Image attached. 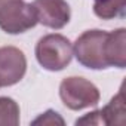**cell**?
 Returning a JSON list of instances; mask_svg holds the SVG:
<instances>
[{"instance_id": "6da1fadb", "label": "cell", "mask_w": 126, "mask_h": 126, "mask_svg": "<svg viewBox=\"0 0 126 126\" xmlns=\"http://www.w3.org/2000/svg\"><path fill=\"white\" fill-rule=\"evenodd\" d=\"M36 59L47 71L64 70L73 59L71 42L62 34H46L36 45Z\"/></svg>"}, {"instance_id": "7a4b0ae2", "label": "cell", "mask_w": 126, "mask_h": 126, "mask_svg": "<svg viewBox=\"0 0 126 126\" xmlns=\"http://www.w3.org/2000/svg\"><path fill=\"white\" fill-rule=\"evenodd\" d=\"M108 31L104 30H88L82 33L73 46V55L77 58L79 64L91 70L108 68L105 56V42Z\"/></svg>"}, {"instance_id": "3957f363", "label": "cell", "mask_w": 126, "mask_h": 126, "mask_svg": "<svg viewBox=\"0 0 126 126\" xmlns=\"http://www.w3.org/2000/svg\"><path fill=\"white\" fill-rule=\"evenodd\" d=\"M59 96L64 105L73 111L95 107L99 102V89L85 77H65L59 85Z\"/></svg>"}, {"instance_id": "277c9868", "label": "cell", "mask_w": 126, "mask_h": 126, "mask_svg": "<svg viewBox=\"0 0 126 126\" xmlns=\"http://www.w3.org/2000/svg\"><path fill=\"white\" fill-rule=\"evenodd\" d=\"M37 15L31 3L11 0L0 9V28L8 34H21L36 27Z\"/></svg>"}, {"instance_id": "5b68a950", "label": "cell", "mask_w": 126, "mask_h": 126, "mask_svg": "<svg viewBox=\"0 0 126 126\" xmlns=\"http://www.w3.org/2000/svg\"><path fill=\"white\" fill-rule=\"evenodd\" d=\"M27 71V58L15 46L0 47V88L14 86L22 80Z\"/></svg>"}, {"instance_id": "8992f818", "label": "cell", "mask_w": 126, "mask_h": 126, "mask_svg": "<svg viewBox=\"0 0 126 126\" xmlns=\"http://www.w3.org/2000/svg\"><path fill=\"white\" fill-rule=\"evenodd\" d=\"M33 8L37 21L52 30L64 28L71 18V11L65 0H34Z\"/></svg>"}, {"instance_id": "52a82bcc", "label": "cell", "mask_w": 126, "mask_h": 126, "mask_svg": "<svg viewBox=\"0 0 126 126\" xmlns=\"http://www.w3.org/2000/svg\"><path fill=\"white\" fill-rule=\"evenodd\" d=\"M105 56L108 67H126V30L117 28L110 31L105 42Z\"/></svg>"}, {"instance_id": "ba28073f", "label": "cell", "mask_w": 126, "mask_h": 126, "mask_svg": "<svg viewBox=\"0 0 126 126\" xmlns=\"http://www.w3.org/2000/svg\"><path fill=\"white\" fill-rule=\"evenodd\" d=\"M126 0H94V14L104 21L122 18L125 15Z\"/></svg>"}, {"instance_id": "9c48e42d", "label": "cell", "mask_w": 126, "mask_h": 126, "mask_svg": "<svg viewBox=\"0 0 126 126\" xmlns=\"http://www.w3.org/2000/svg\"><path fill=\"white\" fill-rule=\"evenodd\" d=\"M99 116L102 123L105 125H117L123 123L125 120V99H123V92L120 91L111 101L99 110Z\"/></svg>"}, {"instance_id": "30bf717a", "label": "cell", "mask_w": 126, "mask_h": 126, "mask_svg": "<svg viewBox=\"0 0 126 126\" xmlns=\"http://www.w3.org/2000/svg\"><path fill=\"white\" fill-rule=\"evenodd\" d=\"M0 125H19V105L15 99L9 96H0Z\"/></svg>"}, {"instance_id": "8fae6325", "label": "cell", "mask_w": 126, "mask_h": 126, "mask_svg": "<svg viewBox=\"0 0 126 126\" xmlns=\"http://www.w3.org/2000/svg\"><path fill=\"white\" fill-rule=\"evenodd\" d=\"M31 123H33V125H56V123L64 125V120H62V117H61L56 111L47 110V111H45L42 116H39L36 120H33Z\"/></svg>"}, {"instance_id": "7c38bea8", "label": "cell", "mask_w": 126, "mask_h": 126, "mask_svg": "<svg viewBox=\"0 0 126 126\" xmlns=\"http://www.w3.org/2000/svg\"><path fill=\"white\" fill-rule=\"evenodd\" d=\"M80 123H92V125L102 123L101 116H99V110H98V111H92V113L86 114L85 117H82V119H79V120L76 122V125H80Z\"/></svg>"}, {"instance_id": "4fadbf2b", "label": "cell", "mask_w": 126, "mask_h": 126, "mask_svg": "<svg viewBox=\"0 0 126 126\" xmlns=\"http://www.w3.org/2000/svg\"><path fill=\"white\" fill-rule=\"evenodd\" d=\"M8 2H11V0H0V9H2V8H3Z\"/></svg>"}]
</instances>
